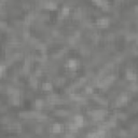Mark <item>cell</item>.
Returning a JSON list of instances; mask_svg holds the SVG:
<instances>
[{"label": "cell", "mask_w": 138, "mask_h": 138, "mask_svg": "<svg viewBox=\"0 0 138 138\" xmlns=\"http://www.w3.org/2000/svg\"><path fill=\"white\" fill-rule=\"evenodd\" d=\"M44 8L47 9V10H49V11H55L57 9V4L55 3L54 1H52V0H50V1H47L44 3Z\"/></svg>", "instance_id": "ba28073f"}, {"label": "cell", "mask_w": 138, "mask_h": 138, "mask_svg": "<svg viewBox=\"0 0 138 138\" xmlns=\"http://www.w3.org/2000/svg\"><path fill=\"white\" fill-rule=\"evenodd\" d=\"M115 1H122V0H115Z\"/></svg>", "instance_id": "e0dca14e"}, {"label": "cell", "mask_w": 138, "mask_h": 138, "mask_svg": "<svg viewBox=\"0 0 138 138\" xmlns=\"http://www.w3.org/2000/svg\"><path fill=\"white\" fill-rule=\"evenodd\" d=\"M69 13H70V8L69 7H63V9L60 10V16H62V18H65V17H67L68 15H69Z\"/></svg>", "instance_id": "9c48e42d"}, {"label": "cell", "mask_w": 138, "mask_h": 138, "mask_svg": "<svg viewBox=\"0 0 138 138\" xmlns=\"http://www.w3.org/2000/svg\"><path fill=\"white\" fill-rule=\"evenodd\" d=\"M4 71H5V66L4 65H0V77L3 76Z\"/></svg>", "instance_id": "9a60e30c"}, {"label": "cell", "mask_w": 138, "mask_h": 138, "mask_svg": "<svg viewBox=\"0 0 138 138\" xmlns=\"http://www.w3.org/2000/svg\"><path fill=\"white\" fill-rule=\"evenodd\" d=\"M8 94L10 95V96L20 95V91H18L17 89H13V87H11V89H9V90H8Z\"/></svg>", "instance_id": "5bb4252c"}, {"label": "cell", "mask_w": 138, "mask_h": 138, "mask_svg": "<svg viewBox=\"0 0 138 138\" xmlns=\"http://www.w3.org/2000/svg\"><path fill=\"white\" fill-rule=\"evenodd\" d=\"M1 8H2V4H1V3H0V10H1Z\"/></svg>", "instance_id": "2e32d148"}, {"label": "cell", "mask_w": 138, "mask_h": 138, "mask_svg": "<svg viewBox=\"0 0 138 138\" xmlns=\"http://www.w3.org/2000/svg\"><path fill=\"white\" fill-rule=\"evenodd\" d=\"M52 89H53V86H52V84L50 83V82H44V83L42 84V90L45 91V92H50V91H52Z\"/></svg>", "instance_id": "4fadbf2b"}, {"label": "cell", "mask_w": 138, "mask_h": 138, "mask_svg": "<svg viewBox=\"0 0 138 138\" xmlns=\"http://www.w3.org/2000/svg\"><path fill=\"white\" fill-rule=\"evenodd\" d=\"M20 102H21V99H20V95H14V96H11V103L15 106L17 105H20Z\"/></svg>", "instance_id": "7c38bea8"}, {"label": "cell", "mask_w": 138, "mask_h": 138, "mask_svg": "<svg viewBox=\"0 0 138 138\" xmlns=\"http://www.w3.org/2000/svg\"><path fill=\"white\" fill-rule=\"evenodd\" d=\"M127 100H128V96H127L126 94H122L120 97L117 99V106H118V107L124 106V105L127 103Z\"/></svg>", "instance_id": "8992f818"}, {"label": "cell", "mask_w": 138, "mask_h": 138, "mask_svg": "<svg viewBox=\"0 0 138 138\" xmlns=\"http://www.w3.org/2000/svg\"><path fill=\"white\" fill-rule=\"evenodd\" d=\"M136 73L135 72H133V71H127L126 72V79L127 80H130V81H136Z\"/></svg>", "instance_id": "30bf717a"}, {"label": "cell", "mask_w": 138, "mask_h": 138, "mask_svg": "<svg viewBox=\"0 0 138 138\" xmlns=\"http://www.w3.org/2000/svg\"><path fill=\"white\" fill-rule=\"evenodd\" d=\"M73 124H75L76 126H78L79 128L82 127V126L84 125V119H83V117L80 115V114L76 115L75 118H73Z\"/></svg>", "instance_id": "3957f363"}, {"label": "cell", "mask_w": 138, "mask_h": 138, "mask_svg": "<svg viewBox=\"0 0 138 138\" xmlns=\"http://www.w3.org/2000/svg\"><path fill=\"white\" fill-rule=\"evenodd\" d=\"M109 23H110V21L106 17H100L96 21V25L98 27H100V28H107L109 26Z\"/></svg>", "instance_id": "7a4b0ae2"}, {"label": "cell", "mask_w": 138, "mask_h": 138, "mask_svg": "<svg viewBox=\"0 0 138 138\" xmlns=\"http://www.w3.org/2000/svg\"><path fill=\"white\" fill-rule=\"evenodd\" d=\"M105 111H102V110H98V111H94L93 113H92V115H93V119L95 121H102L104 120V117H105Z\"/></svg>", "instance_id": "277c9868"}, {"label": "cell", "mask_w": 138, "mask_h": 138, "mask_svg": "<svg viewBox=\"0 0 138 138\" xmlns=\"http://www.w3.org/2000/svg\"><path fill=\"white\" fill-rule=\"evenodd\" d=\"M78 66H79V63H78L77 59H69V60H67L66 64H65V67H66L67 69L71 70V71L77 70Z\"/></svg>", "instance_id": "6da1fadb"}, {"label": "cell", "mask_w": 138, "mask_h": 138, "mask_svg": "<svg viewBox=\"0 0 138 138\" xmlns=\"http://www.w3.org/2000/svg\"><path fill=\"white\" fill-rule=\"evenodd\" d=\"M93 2H94L97 7L102 8L103 10H108V8H109L107 0H93Z\"/></svg>", "instance_id": "5b68a950"}, {"label": "cell", "mask_w": 138, "mask_h": 138, "mask_svg": "<svg viewBox=\"0 0 138 138\" xmlns=\"http://www.w3.org/2000/svg\"><path fill=\"white\" fill-rule=\"evenodd\" d=\"M64 131V125L60 123H54L52 125V132L55 134H59Z\"/></svg>", "instance_id": "52a82bcc"}, {"label": "cell", "mask_w": 138, "mask_h": 138, "mask_svg": "<svg viewBox=\"0 0 138 138\" xmlns=\"http://www.w3.org/2000/svg\"><path fill=\"white\" fill-rule=\"evenodd\" d=\"M44 106V103H43V100L42 99H36V102H35V108L37 110H41Z\"/></svg>", "instance_id": "8fae6325"}]
</instances>
